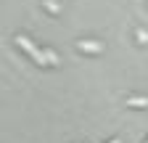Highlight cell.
<instances>
[{
	"mask_svg": "<svg viewBox=\"0 0 148 143\" xmlns=\"http://www.w3.org/2000/svg\"><path fill=\"white\" fill-rule=\"evenodd\" d=\"M130 106H148V98H130Z\"/></svg>",
	"mask_w": 148,
	"mask_h": 143,
	"instance_id": "cell-3",
	"label": "cell"
},
{
	"mask_svg": "<svg viewBox=\"0 0 148 143\" xmlns=\"http://www.w3.org/2000/svg\"><path fill=\"white\" fill-rule=\"evenodd\" d=\"M82 50H90V53H98L101 50V43H79Z\"/></svg>",
	"mask_w": 148,
	"mask_h": 143,
	"instance_id": "cell-2",
	"label": "cell"
},
{
	"mask_svg": "<svg viewBox=\"0 0 148 143\" xmlns=\"http://www.w3.org/2000/svg\"><path fill=\"white\" fill-rule=\"evenodd\" d=\"M16 45H18V48H24V50L29 53V56H32V58L37 61V64H50V61H48V56H45V50L34 48V45H32V43H29L27 37H16Z\"/></svg>",
	"mask_w": 148,
	"mask_h": 143,
	"instance_id": "cell-1",
	"label": "cell"
},
{
	"mask_svg": "<svg viewBox=\"0 0 148 143\" xmlns=\"http://www.w3.org/2000/svg\"><path fill=\"white\" fill-rule=\"evenodd\" d=\"M111 143H119V140H111Z\"/></svg>",
	"mask_w": 148,
	"mask_h": 143,
	"instance_id": "cell-4",
	"label": "cell"
}]
</instances>
